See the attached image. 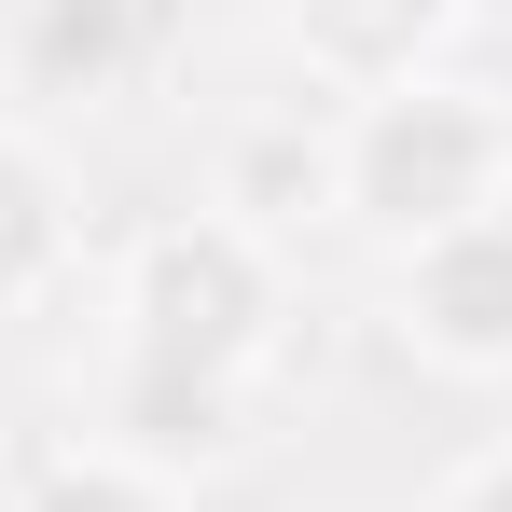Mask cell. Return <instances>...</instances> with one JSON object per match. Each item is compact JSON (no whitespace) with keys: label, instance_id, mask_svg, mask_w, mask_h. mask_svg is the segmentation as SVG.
<instances>
[{"label":"cell","instance_id":"obj_5","mask_svg":"<svg viewBox=\"0 0 512 512\" xmlns=\"http://www.w3.org/2000/svg\"><path fill=\"white\" fill-rule=\"evenodd\" d=\"M84 277V208H70V167L42 125L0 111V319H42L56 291Z\"/></svg>","mask_w":512,"mask_h":512},{"label":"cell","instance_id":"obj_8","mask_svg":"<svg viewBox=\"0 0 512 512\" xmlns=\"http://www.w3.org/2000/svg\"><path fill=\"white\" fill-rule=\"evenodd\" d=\"M208 208H236L250 236H291V222H333V125L305 139V125H263V139H236V167H222V194Z\"/></svg>","mask_w":512,"mask_h":512},{"label":"cell","instance_id":"obj_2","mask_svg":"<svg viewBox=\"0 0 512 512\" xmlns=\"http://www.w3.org/2000/svg\"><path fill=\"white\" fill-rule=\"evenodd\" d=\"M485 208H512V84L416 70V84L333 97V222H360L374 250H416Z\"/></svg>","mask_w":512,"mask_h":512},{"label":"cell","instance_id":"obj_9","mask_svg":"<svg viewBox=\"0 0 512 512\" xmlns=\"http://www.w3.org/2000/svg\"><path fill=\"white\" fill-rule=\"evenodd\" d=\"M429 512H512V443H471V457L429 485Z\"/></svg>","mask_w":512,"mask_h":512},{"label":"cell","instance_id":"obj_7","mask_svg":"<svg viewBox=\"0 0 512 512\" xmlns=\"http://www.w3.org/2000/svg\"><path fill=\"white\" fill-rule=\"evenodd\" d=\"M0 512H194V485L139 471V457L97 443V429H70V443H42V457L14 471V499H0Z\"/></svg>","mask_w":512,"mask_h":512},{"label":"cell","instance_id":"obj_1","mask_svg":"<svg viewBox=\"0 0 512 512\" xmlns=\"http://www.w3.org/2000/svg\"><path fill=\"white\" fill-rule=\"evenodd\" d=\"M291 333V250L250 236L236 208H167L111 263V360L194 374V388H263Z\"/></svg>","mask_w":512,"mask_h":512},{"label":"cell","instance_id":"obj_3","mask_svg":"<svg viewBox=\"0 0 512 512\" xmlns=\"http://www.w3.org/2000/svg\"><path fill=\"white\" fill-rule=\"evenodd\" d=\"M388 333L457 388H512V208L388 250Z\"/></svg>","mask_w":512,"mask_h":512},{"label":"cell","instance_id":"obj_6","mask_svg":"<svg viewBox=\"0 0 512 512\" xmlns=\"http://www.w3.org/2000/svg\"><path fill=\"white\" fill-rule=\"evenodd\" d=\"M153 56L139 0H14V97H125Z\"/></svg>","mask_w":512,"mask_h":512},{"label":"cell","instance_id":"obj_4","mask_svg":"<svg viewBox=\"0 0 512 512\" xmlns=\"http://www.w3.org/2000/svg\"><path fill=\"white\" fill-rule=\"evenodd\" d=\"M457 14H471V0H277V42L305 56L319 97H374V84L443 70Z\"/></svg>","mask_w":512,"mask_h":512}]
</instances>
